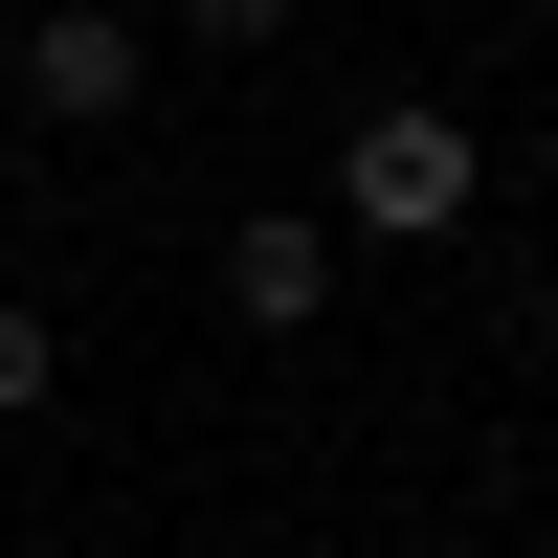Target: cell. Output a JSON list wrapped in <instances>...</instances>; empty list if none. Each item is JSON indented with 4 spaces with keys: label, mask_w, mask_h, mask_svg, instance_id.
<instances>
[{
    "label": "cell",
    "mask_w": 558,
    "mask_h": 558,
    "mask_svg": "<svg viewBox=\"0 0 558 558\" xmlns=\"http://www.w3.org/2000/svg\"><path fill=\"white\" fill-rule=\"evenodd\" d=\"M470 202H492V134L447 112V89H380V112L336 134V246H380V268H402V246H447Z\"/></svg>",
    "instance_id": "6da1fadb"
},
{
    "label": "cell",
    "mask_w": 558,
    "mask_h": 558,
    "mask_svg": "<svg viewBox=\"0 0 558 558\" xmlns=\"http://www.w3.org/2000/svg\"><path fill=\"white\" fill-rule=\"evenodd\" d=\"M336 291H357L336 202H246V223H223V313H246V336H313Z\"/></svg>",
    "instance_id": "3957f363"
},
{
    "label": "cell",
    "mask_w": 558,
    "mask_h": 558,
    "mask_svg": "<svg viewBox=\"0 0 558 558\" xmlns=\"http://www.w3.org/2000/svg\"><path fill=\"white\" fill-rule=\"evenodd\" d=\"M425 558H492V536H425Z\"/></svg>",
    "instance_id": "8992f818"
},
{
    "label": "cell",
    "mask_w": 558,
    "mask_h": 558,
    "mask_svg": "<svg viewBox=\"0 0 558 558\" xmlns=\"http://www.w3.org/2000/svg\"><path fill=\"white\" fill-rule=\"evenodd\" d=\"M45 380H68V336H45L23 291H0V425H45Z\"/></svg>",
    "instance_id": "277c9868"
},
{
    "label": "cell",
    "mask_w": 558,
    "mask_h": 558,
    "mask_svg": "<svg viewBox=\"0 0 558 558\" xmlns=\"http://www.w3.org/2000/svg\"><path fill=\"white\" fill-rule=\"evenodd\" d=\"M157 45H291V0H134Z\"/></svg>",
    "instance_id": "5b68a950"
},
{
    "label": "cell",
    "mask_w": 558,
    "mask_h": 558,
    "mask_svg": "<svg viewBox=\"0 0 558 558\" xmlns=\"http://www.w3.org/2000/svg\"><path fill=\"white\" fill-rule=\"evenodd\" d=\"M0 89H23L45 134H112V112H157V23H134V0H23V23H0Z\"/></svg>",
    "instance_id": "7a4b0ae2"
}]
</instances>
